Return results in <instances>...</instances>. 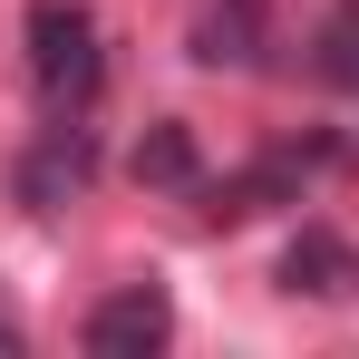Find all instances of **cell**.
<instances>
[{
    "label": "cell",
    "mask_w": 359,
    "mask_h": 359,
    "mask_svg": "<svg viewBox=\"0 0 359 359\" xmlns=\"http://www.w3.org/2000/svg\"><path fill=\"white\" fill-rule=\"evenodd\" d=\"M107 78V49H97V10L88 0H29V88L49 117H78Z\"/></svg>",
    "instance_id": "obj_1"
},
{
    "label": "cell",
    "mask_w": 359,
    "mask_h": 359,
    "mask_svg": "<svg viewBox=\"0 0 359 359\" xmlns=\"http://www.w3.org/2000/svg\"><path fill=\"white\" fill-rule=\"evenodd\" d=\"M88 359H156L165 340H175V301H165V282H117V292L88 311Z\"/></svg>",
    "instance_id": "obj_2"
},
{
    "label": "cell",
    "mask_w": 359,
    "mask_h": 359,
    "mask_svg": "<svg viewBox=\"0 0 359 359\" xmlns=\"http://www.w3.org/2000/svg\"><path fill=\"white\" fill-rule=\"evenodd\" d=\"M184 59L194 68H252L262 59V0H204L194 29H184Z\"/></svg>",
    "instance_id": "obj_6"
},
{
    "label": "cell",
    "mask_w": 359,
    "mask_h": 359,
    "mask_svg": "<svg viewBox=\"0 0 359 359\" xmlns=\"http://www.w3.org/2000/svg\"><path fill=\"white\" fill-rule=\"evenodd\" d=\"M311 165H320V156L282 146V156H262V165H243V175H214V184H194V214H204V224L224 233V224H252V214H272V204H301Z\"/></svg>",
    "instance_id": "obj_3"
},
{
    "label": "cell",
    "mask_w": 359,
    "mask_h": 359,
    "mask_svg": "<svg viewBox=\"0 0 359 359\" xmlns=\"http://www.w3.org/2000/svg\"><path fill=\"white\" fill-rule=\"evenodd\" d=\"M126 175L146 184V194H194V184H204V156H194V126H184V117H156L146 136H136Z\"/></svg>",
    "instance_id": "obj_7"
},
{
    "label": "cell",
    "mask_w": 359,
    "mask_h": 359,
    "mask_svg": "<svg viewBox=\"0 0 359 359\" xmlns=\"http://www.w3.org/2000/svg\"><path fill=\"white\" fill-rule=\"evenodd\" d=\"M88 175H97V146H88V126H78V117H49V136L20 156L10 194H20L29 214H59V204H78V194H88Z\"/></svg>",
    "instance_id": "obj_4"
},
{
    "label": "cell",
    "mask_w": 359,
    "mask_h": 359,
    "mask_svg": "<svg viewBox=\"0 0 359 359\" xmlns=\"http://www.w3.org/2000/svg\"><path fill=\"white\" fill-rule=\"evenodd\" d=\"M20 350H29V340H20V320L0 311V359H20Z\"/></svg>",
    "instance_id": "obj_9"
},
{
    "label": "cell",
    "mask_w": 359,
    "mask_h": 359,
    "mask_svg": "<svg viewBox=\"0 0 359 359\" xmlns=\"http://www.w3.org/2000/svg\"><path fill=\"white\" fill-rule=\"evenodd\" d=\"M311 68H320V88H350V97H359V0H330V10H320Z\"/></svg>",
    "instance_id": "obj_8"
},
{
    "label": "cell",
    "mask_w": 359,
    "mask_h": 359,
    "mask_svg": "<svg viewBox=\"0 0 359 359\" xmlns=\"http://www.w3.org/2000/svg\"><path fill=\"white\" fill-rule=\"evenodd\" d=\"M292 301H359V243L330 233V224H301L282 243V272H272Z\"/></svg>",
    "instance_id": "obj_5"
}]
</instances>
